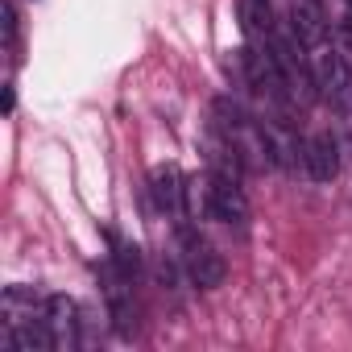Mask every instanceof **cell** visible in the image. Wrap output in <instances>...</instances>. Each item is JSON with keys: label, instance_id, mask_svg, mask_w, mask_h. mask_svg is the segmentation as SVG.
Here are the masks:
<instances>
[{"label": "cell", "instance_id": "3", "mask_svg": "<svg viewBox=\"0 0 352 352\" xmlns=\"http://www.w3.org/2000/svg\"><path fill=\"white\" fill-rule=\"evenodd\" d=\"M149 195H153V208L162 212V216H170L174 224H187L191 216H187V179L179 174V166H153L149 170Z\"/></svg>", "mask_w": 352, "mask_h": 352}, {"label": "cell", "instance_id": "10", "mask_svg": "<svg viewBox=\"0 0 352 352\" xmlns=\"http://www.w3.org/2000/svg\"><path fill=\"white\" fill-rule=\"evenodd\" d=\"M344 5H352V0H344Z\"/></svg>", "mask_w": 352, "mask_h": 352}, {"label": "cell", "instance_id": "8", "mask_svg": "<svg viewBox=\"0 0 352 352\" xmlns=\"http://www.w3.org/2000/svg\"><path fill=\"white\" fill-rule=\"evenodd\" d=\"M236 17H241V34L249 42H270L278 17H274V0H236Z\"/></svg>", "mask_w": 352, "mask_h": 352}, {"label": "cell", "instance_id": "9", "mask_svg": "<svg viewBox=\"0 0 352 352\" xmlns=\"http://www.w3.org/2000/svg\"><path fill=\"white\" fill-rule=\"evenodd\" d=\"M5 46H9V54L17 50V5L13 0L5 5Z\"/></svg>", "mask_w": 352, "mask_h": 352}, {"label": "cell", "instance_id": "4", "mask_svg": "<svg viewBox=\"0 0 352 352\" xmlns=\"http://www.w3.org/2000/svg\"><path fill=\"white\" fill-rule=\"evenodd\" d=\"M133 278L129 274H120L112 261L104 265V298H108V315H112V323H116V331L129 340L133 331H137V294H133Z\"/></svg>", "mask_w": 352, "mask_h": 352}, {"label": "cell", "instance_id": "2", "mask_svg": "<svg viewBox=\"0 0 352 352\" xmlns=\"http://www.w3.org/2000/svg\"><path fill=\"white\" fill-rule=\"evenodd\" d=\"M179 241H183V265H187V278L199 286V290H216V286H224V274H228V265H224V257H220V249L212 245V241H204L195 228H179Z\"/></svg>", "mask_w": 352, "mask_h": 352}, {"label": "cell", "instance_id": "6", "mask_svg": "<svg viewBox=\"0 0 352 352\" xmlns=\"http://www.w3.org/2000/svg\"><path fill=\"white\" fill-rule=\"evenodd\" d=\"M290 25H294V34L302 38L307 50L331 42V25H327V13H323V0H294L290 5Z\"/></svg>", "mask_w": 352, "mask_h": 352}, {"label": "cell", "instance_id": "7", "mask_svg": "<svg viewBox=\"0 0 352 352\" xmlns=\"http://www.w3.org/2000/svg\"><path fill=\"white\" fill-rule=\"evenodd\" d=\"M302 174L311 183H331L340 174V145H336L331 133L307 137V166H302Z\"/></svg>", "mask_w": 352, "mask_h": 352}, {"label": "cell", "instance_id": "1", "mask_svg": "<svg viewBox=\"0 0 352 352\" xmlns=\"http://www.w3.org/2000/svg\"><path fill=\"white\" fill-rule=\"evenodd\" d=\"M204 216L228 224V228H249V195L241 187V174H224V170H208L204 174Z\"/></svg>", "mask_w": 352, "mask_h": 352}, {"label": "cell", "instance_id": "5", "mask_svg": "<svg viewBox=\"0 0 352 352\" xmlns=\"http://www.w3.org/2000/svg\"><path fill=\"white\" fill-rule=\"evenodd\" d=\"M46 327L54 348H79V302L71 294H46Z\"/></svg>", "mask_w": 352, "mask_h": 352}]
</instances>
